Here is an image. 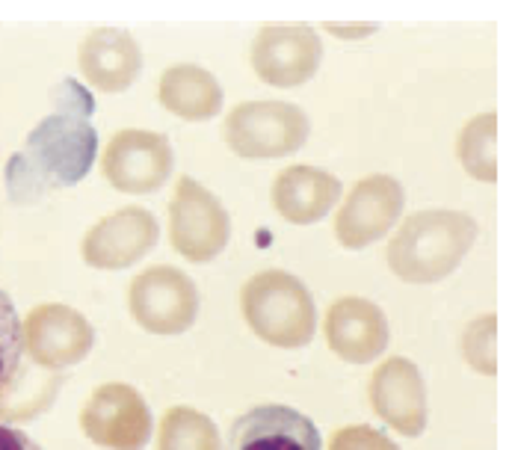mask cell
<instances>
[{"instance_id": "1", "label": "cell", "mask_w": 512, "mask_h": 450, "mask_svg": "<svg viewBox=\"0 0 512 450\" xmlns=\"http://www.w3.org/2000/svg\"><path fill=\"white\" fill-rule=\"evenodd\" d=\"M92 110L95 104L77 80H63L54 89V113H48L6 160L3 181L12 205H36L89 175L98 151Z\"/></svg>"}, {"instance_id": "2", "label": "cell", "mask_w": 512, "mask_h": 450, "mask_svg": "<svg viewBox=\"0 0 512 450\" xmlns=\"http://www.w3.org/2000/svg\"><path fill=\"white\" fill-rule=\"evenodd\" d=\"M480 225L462 211H418L409 214L388 237V270L406 285H439L459 270L474 249Z\"/></svg>"}, {"instance_id": "3", "label": "cell", "mask_w": 512, "mask_h": 450, "mask_svg": "<svg viewBox=\"0 0 512 450\" xmlns=\"http://www.w3.org/2000/svg\"><path fill=\"white\" fill-rule=\"evenodd\" d=\"M240 314L255 338L279 350H302L317 335V305L288 270H261L240 288Z\"/></svg>"}, {"instance_id": "4", "label": "cell", "mask_w": 512, "mask_h": 450, "mask_svg": "<svg viewBox=\"0 0 512 450\" xmlns=\"http://www.w3.org/2000/svg\"><path fill=\"white\" fill-rule=\"evenodd\" d=\"M311 122L291 101H243L222 122L225 146L243 160H276L308 143Z\"/></svg>"}, {"instance_id": "5", "label": "cell", "mask_w": 512, "mask_h": 450, "mask_svg": "<svg viewBox=\"0 0 512 450\" xmlns=\"http://www.w3.org/2000/svg\"><path fill=\"white\" fill-rule=\"evenodd\" d=\"M199 305L196 282L172 264L146 267L128 285V311L148 335H184L196 323Z\"/></svg>"}, {"instance_id": "6", "label": "cell", "mask_w": 512, "mask_h": 450, "mask_svg": "<svg viewBox=\"0 0 512 450\" xmlns=\"http://www.w3.org/2000/svg\"><path fill=\"white\" fill-rule=\"evenodd\" d=\"M231 240V217L220 199L190 175H181L169 199V243L190 264H208Z\"/></svg>"}, {"instance_id": "7", "label": "cell", "mask_w": 512, "mask_h": 450, "mask_svg": "<svg viewBox=\"0 0 512 450\" xmlns=\"http://www.w3.org/2000/svg\"><path fill=\"white\" fill-rule=\"evenodd\" d=\"M80 430L95 448L143 450L154 433V418L134 385L104 382L83 403Z\"/></svg>"}, {"instance_id": "8", "label": "cell", "mask_w": 512, "mask_h": 450, "mask_svg": "<svg viewBox=\"0 0 512 450\" xmlns=\"http://www.w3.org/2000/svg\"><path fill=\"white\" fill-rule=\"evenodd\" d=\"M92 350V323L66 302H42L24 317V356L42 371L74 368Z\"/></svg>"}, {"instance_id": "9", "label": "cell", "mask_w": 512, "mask_h": 450, "mask_svg": "<svg viewBox=\"0 0 512 450\" xmlns=\"http://www.w3.org/2000/svg\"><path fill=\"white\" fill-rule=\"evenodd\" d=\"M175 169V151L166 134L125 128L113 134L101 157V172L107 184L128 196L157 193Z\"/></svg>"}, {"instance_id": "10", "label": "cell", "mask_w": 512, "mask_h": 450, "mask_svg": "<svg viewBox=\"0 0 512 450\" xmlns=\"http://www.w3.org/2000/svg\"><path fill=\"white\" fill-rule=\"evenodd\" d=\"M367 400L373 415L403 439H418L427 433L430 424L427 382L412 359L391 356L379 362V368L370 374L367 382Z\"/></svg>"}, {"instance_id": "11", "label": "cell", "mask_w": 512, "mask_h": 450, "mask_svg": "<svg viewBox=\"0 0 512 450\" xmlns=\"http://www.w3.org/2000/svg\"><path fill=\"white\" fill-rule=\"evenodd\" d=\"M157 240H160L157 217L148 208L128 205V208H119V211L101 217L83 234L80 258L92 270L119 273V270L140 264L157 246Z\"/></svg>"}, {"instance_id": "12", "label": "cell", "mask_w": 512, "mask_h": 450, "mask_svg": "<svg viewBox=\"0 0 512 450\" xmlns=\"http://www.w3.org/2000/svg\"><path fill=\"white\" fill-rule=\"evenodd\" d=\"M406 208V190L391 175H367L347 193L335 214V237L344 249H367L388 237Z\"/></svg>"}, {"instance_id": "13", "label": "cell", "mask_w": 512, "mask_h": 450, "mask_svg": "<svg viewBox=\"0 0 512 450\" xmlns=\"http://www.w3.org/2000/svg\"><path fill=\"white\" fill-rule=\"evenodd\" d=\"M323 63L320 33L308 24H267L252 39V69L276 89L308 83Z\"/></svg>"}, {"instance_id": "14", "label": "cell", "mask_w": 512, "mask_h": 450, "mask_svg": "<svg viewBox=\"0 0 512 450\" xmlns=\"http://www.w3.org/2000/svg\"><path fill=\"white\" fill-rule=\"evenodd\" d=\"M323 338L332 356L347 365L376 362L391 341L388 317L376 302L365 297H341L326 308Z\"/></svg>"}, {"instance_id": "15", "label": "cell", "mask_w": 512, "mask_h": 450, "mask_svg": "<svg viewBox=\"0 0 512 450\" xmlns=\"http://www.w3.org/2000/svg\"><path fill=\"white\" fill-rule=\"evenodd\" d=\"M225 450H323V439L305 412L285 403H261L231 424Z\"/></svg>"}, {"instance_id": "16", "label": "cell", "mask_w": 512, "mask_h": 450, "mask_svg": "<svg viewBox=\"0 0 512 450\" xmlns=\"http://www.w3.org/2000/svg\"><path fill=\"white\" fill-rule=\"evenodd\" d=\"M77 69L92 89L116 95L131 89L143 72V48L125 27H95L77 48Z\"/></svg>"}, {"instance_id": "17", "label": "cell", "mask_w": 512, "mask_h": 450, "mask_svg": "<svg viewBox=\"0 0 512 450\" xmlns=\"http://www.w3.org/2000/svg\"><path fill=\"white\" fill-rule=\"evenodd\" d=\"M341 193L344 184L332 172L308 163H293L276 175L270 187V202L285 223L314 225L332 214Z\"/></svg>"}, {"instance_id": "18", "label": "cell", "mask_w": 512, "mask_h": 450, "mask_svg": "<svg viewBox=\"0 0 512 450\" xmlns=\"http://www.w3.org/2000/svg\"><path fill=\"white\" fill-rule=\"evenodd\" d=\"M157 101L166 113L184 122H208L220 116L225 92L208 69L196 63H178L157 80Z\"/></svg>"}, {"instance_id": "19", "label": "cell", "mask_w": 512, "mask_h": 450, "mask_svg": "<svg viewBox=\"0 0 512 450\" xmlns=\"http://www.w3.org/2000/svg\"><path fill=\"white\" fill-rule=\"evenodd\" d=\"M456 157L468 178L480 184H495L507 166V137L498 113L474 116L456 137Z\"/></svg>"}, {"instance_id": "20", "label": "cell", "mask_w": 512, "mask_h": 450, "mask_svg": "<svg viewBox=\"0 0 512 450\" xmlns=\"http://www.w3.org/2000/svg\"><path fill=\"white\" fill-rule=\"evenodd\" d=\"M157 450H222L217 424L190 406H172L157 424Z\"/></svg>"}, {"instance_id": "21", "label": "cell", "mask_w": 512, "mask_h": 450, "mask_svg": "<svg viewBox=\"0 0 512 450\" xmlns=\"http://www.w3.org/2000/svg\"><path fill=\"white\" fill-rule=\"evenodd\" d=\"M459 350L465 365L480 376H498L504 368L507 341H504V323L498 314H480L474 317L459 338Z\"/></svg>"}, {"instance_id": "22", "label": "cell", "mask_w": 512, "mask_h": 450, "mask_svg": "<svg viewBox=\"0 0 512 450\" xmlns=\"http://www.w3.org/2000/svg\"><path fill=\"white\" fill-rule=\"evenodd\" d=\"M24 362V323L15 311V302L0 288V394L21 374Z\"/></svg>"}, {"instance_id": "23", "label": "cell", "mask_w": 512, "mask_h": 450, "mask_svg": "<svg viewBox=\"0 0 512 450\" xmlns=\"http://www.w3.org/2000/svg\"><path fill=\"white\" fill-rule=\"evenodd\" d=\"M329 450H400L382 430L376 427H367V424H350V427H341L332 442Z\"/></svg>"}, {"instance_id": "24", "label": "cell", "mask_w": 512, "mask_h": 450, "mask_svg": "<svg viewBox=\"0 0 512 450\" xmlns=\"http://www.w3.org/2000/svg\"><path fill=\"white\" fill-rule=\"evenodd\" d=\"M0 450H42L24 430L0 424Z\"/></svg>"}, {"instance_id": "25", "label": "cell", "mask_w": 512, "mask_h": 450, "mask_svg": "<svg viewBox=\"0 0 512 450\" xmlns=\"http://www.w3.org/2000/svg\"><path fill=\"white\" fill-rule=\"evenodd\" d=\"M323 30L332 33V36H341V39H362V36H370L376 27H370V24H365V27H338V24H326Z\"/></svg>"}]
</instances>
